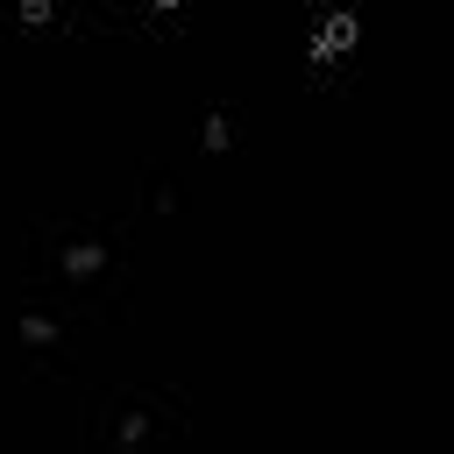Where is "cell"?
Returning a JSON list of instances; mask_svg holds the SVG:
<instances>
[{"label":"cell","mask_w":454,"mask_h":454,"mask_svg":"<svg viewBox=\"0 0 454 454\" xmlns=\"http://www.w3.org/2000/svg\"><path fill=\"white\" fill-rule=\"evenodd\" d=\"M355 50H362V7H355V0L319 7L312 28H305V57H312V64H355Z\"/></svg>","instance_id":"obj_1"},{"label":"cell","mask_w":454,"mask_h":454,"mask_svg":"<svg viewBox=\"0 0 454 454\" xmlns=\"http://www.w3.org/2000/svg\"><path fill=\"white\" fill-rule=\"evenodd\" d=\"M7 7H14V21L35 28V35H50V28L64 21V0H7Z\"/></svg>","instance_id":"obj_2"}]
</instances>
